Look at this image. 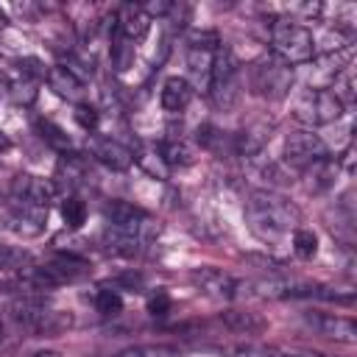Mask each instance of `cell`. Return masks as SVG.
Instances as JSON below:
<instances>
[{
  "label": "cell",
  "instance_id": "1",
  "mask_svg": "<svg viewBox=\"0 0 357 357\" xmlns=\"http://www.w3.org/2000/svg\"><path fill=\"white\" fill-rule=\"evenodd\" d=\"M245 220L259 240H276L296 229L298 206L276 192H254L245 204Z\"/></svg>",
  "mask_w": 357,
  "mask_h": 357
},
{
  "label": "cell",
  "instance_id": "2",
  "mask_svg": "<svg viewBox=\"0 0 357 357\" xmlns=\"http://www.w3.org/2000/svg\"><path fill=\"white\" fill-rule=\"evenodd\" d=\"M8 315L17 326L28 329V332H36V335H53V332H61L70 326V315L53 310L45 298L28 293V296H20L8 304Z\"/></svg>",
  "mask_w": 357,
  "mask_h": 357
},
{
  "label": "cell",
  "instance_id": "3",
  "mask_svg": "<svg viewBox=\"0 0 357 357\" xmlns=\"http://www.w3.org/2000/svg\"><path fill=\"white\" fill-rule=\"evenodd\" d=\"M271 47H273V56L279 61H284L287 67L307 64L315 56V39H312L310 28H304L301 22L287 20V17H282L271 25Z\"/></svg>",
  "mask_w": 357,
  "mask_h": 357
},
{
  "label": "cell",
  "instance_id": "4",
  "mask_svg": "<svg viewBox=\"0 0 357 357\" xmlns=\"http://www.w3.org/2000/svg\"><path fill=\"white\" fill-rule=\"evenodd\" d=\"M293 86V67L279 61L276 56L259 59L251 64V89L268 100H282Z\"/></svg>",
  "mask_w": 357,
  "mask_h": 357
},
{
  "label": "cell",
  "instance_id": "5",
  "mask_svg": "<svg viewBox=\"0 0 357 357\" xmlns=\"http://www.w3.org/2000/svg\"><path fill=\"white\" fill-rule=\"evenodd\" d=\"M206 92L215 100V106H220V109H231L234 106V100L240 95V81H237V61H234L231 50L218 47Z\"/></svg>",
  "mask_w": 357,
  "mask_h": 357
},
{
  "label": "cell",
  "instance_id": "6",
  "mask_svg": "<svg viewBox=\"0 0 357 357\" xmlns=\"http://www.w3.org/2000/svg\"><path fill=\"white\" fill-rule=\"evenodd\" d=\"M103 215L109 220V229H114V231H120L126 237H134L139 243H145L156 231L153 218L145 209H139V206H134L128 201H112V204H106Z\"/></svg>",
  "mask_w": 357,
  "mask_h": 357
},
{
  "label": "cell",
  "instance_id": "7",
  "mask_svg": "<svg viewBox=\"0 0 357 357\" xmlns=\"http://www.w3.org/2000/svg\"><path fill=\"white\" fill-rule=\"evenodd\" d=\"M343 114V103L329 89H310L296 103V117L307 126H326Z\"/></svg>",
  "mask_w": 357,
  "mask_h": 357
},
{
  "label": "cell",
  "instance_id": "8",
  "mask_svg": "<svg viewBox=\"0 0 357 357\" xmlns=\"http://www.w3.org/2000/svg\"><path fill=\"white\" fill-rule=\"evenodd\" d=\"M218 47H220V42H218V33L215 31H201V33H192L190 36V45H187V67H190V75L195 78V84L201 89L209 86V75H212V64H215Z\"/></svg>",
  "mask_w": 357,
  "mask_h": 357
},
{
  "label": "cell",
  "instance_id": "9",
  "mask_svg": "<svg viewBox=\"0 0 357 357\" xmlns=\"http://www.w3.org/2000/svg\"><path fill=\"white\" fill-rule=\"evenodd\" d=\"M284 159L296 167L318 165L326 159V142L312 131H296L284 139Z\"/></svg>",
  "mask_w": 357,
  "mask_h": 357
},
{
  "label": "cell",
  "instance_id": "10",
  "mask_svg": "<svg viewBox=\"0 0 357 357\" xmlns=\"http://www.w3.org/2000/svg\"><path fill=\"white\" fill-rule=\"evenodd\" d=\"M192 284H195L204 296L220 298V301H231V298H237L240 290H243V282L234 279L231 273L220 271V268H198V271L192 273Z\"/></svg>",
  "mask_w": 357,
  "mask_h": 357
},
{
  "label": "cell",
  "instance_id": "11",
  "mask_svg": "<svg viewBox=\"0 0 357 357\" xmlns=\"http://www.w3.org/2000/svg\"><path fill=\"white\" fill-rule=\"evenodd\" d=\"M11 195L20 204H31V206H50V201L56 198V184L50 178H39L31 173H20L11 181Z\"/></svg>",
  "mask_w": 357,
  "mask_h": 357
},
{
  "label": "cell",
  "instance_id": "12",
  "mask_svg": "<svg viewBox=\"0 0 357 357\" xmlns=\"http://www.w3.org/2000/svg\"><path fill=\"white\" fill-rule=\"evenodd\" d=\"M304 324L310 329H315L318 335L329 337V340H340V343H354L357 340V326L351 318L346 315H335V312H304Z\"/></svg>",
  "mask_w": 357,
  "mask_h": 357
},
{
  "label": "cell",
  "instance_id": "13",
  "mask_svg": "<svg viewBox=\"0 0 357 357\" xmlns=\"http://www.w3.org/2000/svg\"><path fill=\"white\" fill-rule=\"evenodd\" d=\"M112 22H114V33L117 36H123L126 42H139L145 33H148V28H151V20L145 17V11L137 6V3H126V6H120L114 14H112Z\"/></svg>",
  "mask_w": 357,
  "mask_h": 357
},
{
  "label": "cell",
  "instance_id": "14",
  "mask_svg": "<svg viewBox=\"0 0 357 357\" xmlns=\"http://www.w3.org/2000/svg\"><path fill=\"white\" fill-rule=\"evenodd\" d=\"M47 220V209L45 206H31V204H20L14 201V209L8 212V229L22 234V237H36L42 234Z\"/></svg>",
  "mask_w": 357,
  "mask_h": 357
},
{
  "label": "cell",
  "instance_id": "15",
  "mask_svg": "<svg viewBox=\"0 0 357 357\" xmlns=\"http://www.w3.org/2000/svg\"><path fill=\"white\" fill-rule=\"evenodd\" d=\"M89 151H92V156H95L98 162H103V165H109V167H114V170H126V167H131V162L137 159L126 145H120V142L112 139V137H95V139L89 142Z\"/></svg>",
  "mask_w": 357,
  "mask_h": 357
},
{
  "label": "cell",
  "instance_id": "16",
  "mask_svg": "<svg viewBox=\"0 0 357 357\" xmlns=\"http://www.w3.org/2000/svg\"><path fill=\"white\" fill-rule=\"evenodd\" d=\"M190 100H192V84H190L187 78H181V75H170V78L162 84L159 103H162L165 112L178 114V112H184V109L190 106Z\"/></svg>",
  "mask_w": 357,
  "mask_h": 357
},
{
  "label": "cell",
  "instance_id": "17",
  "mask_svg": "<svg viewBox=\"0 0 357 357\" xmlns=\"http://www.w3.org/2000/svg\"><path fill=\"white\" fill-rule=\"evenodd\" d=\"M47 84L50 89L59 95V98H67V100H75L81 103V95H84V78H78L73 70H67L64 64H56L47 70Z\"/></svg>",
  "mask_w": 357,
  "mask_h": 357
},
{
  "label": "cell",
  "instance_id": "18",
  "mask_svg": "<svg viewBox=\"0 0 357 357\" xmlns=\"http://www.w3.org/2000/svg\"><path fill=\"white\" fill-rule=\"evenodd\" d=\"M220 321L231 332H240V335H257V332H262L268 326L265 318H259L257 312H248V310H223Z\"/></svg>",
  "mask_w": 357,
  "mask_h": 357
},
{
  "label": "cell",
  "instance_id": "19",
  "mask_svg": "<svg viewBox=\"0 0 357 357\" xmlns=\"http://www.w3.org/2000/svg\"><path fill=\"white\" fill-rule=\"evenodd\" d=\"M114 357H178V349L170 343H142V346H128Z\"/></svg>",
  "mask_w": 357,
  "mask_h": 357
},
{
  "label": "cell",
  "instance_id": "20",
  "mask_svg": "<svg viewBox=\"0 0 357 357\" xmlns=\"http://www.w3.org/2000/svg\"><path fill=\"white\" fill-rule=\"evenodd\" d=\"M31 262V254L25 248H17V245H0V273L3 271H22L28 268Z\"/></svg>",
  "mask_w": 357,
  "mask_h": 357
},
{
  "label": "cell",
  "instance_id": "21",
  "mask_svg": "<svg viewBox=\"0 0 357 357\" xmlns=\"http://www.w3.org/2000/svg\"><path fill=\"white\" fill-rule=\"evenodd\" d=\"M36 131H39V137H42L47 145H53L56 151H70V137H67L56 123H50V120H36Z\"/></svg>",
  "mask_w": 357,
  "mask_h": 357
},
{
  "label": "cell",
  "instance_id": "22",
  "mask_svg": "<svg viewBox=\"0 0 357 357\" xmlns=\"http://www.w3.org/2000/svg\"><path fill=\"white\" fill-rule=\"evenodd\" d=\"M139 240H134V237H126V234H120V231H114V229H109L106 231V248L112 251V254H120V257H134L137 251H139Z\"/></svg>",
  "mask_w": 357,
  "mask_h": 357
},
{
  "label": "cell",
  "instance_id": "23",
  "mask_svg": "<svg viewBox=\"0 0 357 357\" xmlns=\"http://www.w3.org/2000/svg\"><path fill=\"white\" fill-rule=\"evenodd\" d=\"M293 251H296V257H301V259H312L315 251H318V237H315V231H312V229H296V231H293Z\"/></svg>",
  "mask_w": 357,
  "mask_h": 357
},
{
  "label": "cell",
  "instance_id": "24",
  "mask_svg": "<svg viewBox=\"0 0 357 357\" xmlns=\"http://www.w3.org/2000/svg\"><path fill=\"white\" fill-rule=\"evenodd\" d=\"M61 218H64V223H67L70 229H78V226L86 220V204H84L81 198H75V195L64 198V201H61Z\"/></svg>",
  "mask_w": 357,
  "mask_h": 357
},
{
  "label": "cell",
  "instance_id": "25",
  "mask_svg": "<svg viewBox=\"0 0 357 357\" xmlns=\"http://www.w3.org/2000/svg\"><path fill=\"white\" fill-rule=\"evenodd\" d=\"M265 139H268V134H265L262 128H248V131H243V134L237 137V151H240L243 156H251V153H257V151L265 145Z\"/></svg>",
  "mask_w": 357,
  "mask_h": 357
},
{
  "label": "cell",
  "instance_id": "26",
  "mask_svg": "<svg viewBox=\"0 0 357 357\" xmlns=\"http://www.w3.org/2000/svg\"><path fill=\"white\" fill-rule=\"evenodd\" d=\"M162 159L167 165H187L192 156H190V148L181 139H167V142H162Z\"/></svg>",
  "mask_w": 357,
  "mask_h": 357
},
{
  "label": "cell",
  "instance_id": "27",
  "mask_svg": "<svg viewBox=\"0 0 357 357\" xmlns=\"http://www.w3.org/2000/svg\"><path fill=\"white\" fill-rule=\"evenodd\" d=\"M95 307H98V312H103V315H117V312L123 310V298H120L117 290L103 287V290H98V296H95Z\"/></svg>",
  "mask_w": 357,
  "mask_h": 357
},
{
  "label": "cell",
  "instance_id": "28",
  "mask_svg": "<svg viewBox=\"0 0 357 357\" xmlns=\"http://www.w3.org/2000/svg\"><path fill=\"white\" fill-rule=\"evenodd\" d=\"M231 357H284L279 349L273 346H259V343H245V346H237L231 351Z\"/></svg>",
  "mask_w": 357,
  "mask_h": 357
},
{
  "label": "cell",
  "instance_id": "29",
  "mask_svg": "<svg viewBox=\"0 0 357 357\" xmlns=\"http://www.w3.org/2000/svg\"><path fill=\"white\" fill-rule=\"evenodd\" d=\"M98 109L95 106H89V103H75V123L81 126V128H86V131H92V128H98Z\"/></svg>",
  "mask_w": 357,
  "mask_h": 357
},
{
  "label": "cell",
  "instance_id": "30",
  "mask_svg": "<svg viewBox=\"0 0 357 357\" xmlns=\"http://www.w3.org/2000/svg\"><path fill=\"white\" fill-rule=\"evenodd\" d=\"M290 17L296 14V17H318L321 11H324V6L321 3H290L287 8H284Z\"/></svg>",
  "mask_w": 357,
  "mask_h": 357
},
{
  "label": "cell",
  "instance_id": "31",
  "mask_svg": "<svg viewBox=\"0 0 357 357\" xmlns=\"http://www.w3.org/2000/svg\"><path fill=\"white\" fill-rule=\"evenodd\" d=\"M148 310H151L153 315H165V312L170 310V298H167V293H156V296L148 301Z\"/></svg>",
  "mask_w": 357,
  "mask_h": 357
},
{
  "label": "cell",
  "instance_id": "32",
  "mask_svg": "<svg viewBox=\"0 0 357 357\" xmlns=\"http://www.w3.org/2000/svg\"><path fill=\"white\" fill-rule=\"evenodd\" d=\"M114 282H117V284H128V287H134V290L142 287V276H139V273H123V276H117Z\"/></svg>",
  "mask_w": 357,
  "mask_h": 357
},
{
  "label": "cell",
  "instance_id": "33",
  "mask_svg": "<svg viewBox=\"0 0 357 357\" xmlns=\"http://www.w3.org/2000/svg\"><path fill=\"white\" fill-rule=\"evenodd\" d=\"M28 357H61L59 351H53V349H42V351H31Z\"/></svg>",
  "mask_w": 357,
  "mask_h": 357
},
{
  "label": "cell",
  "instance_id": "34",
  "mask_svg": "<svg viewBox=\"0 0 357 357\" xmlns=\"http://www.w3.org/2000/svg\"><path fill=\"white\" fill-rule=\"evenodd\" d=\"M284 357H326V354H315V351H304V354H284Z\"/></svg>",
  "mask_w": 357,
  "mask_h": 357
},
{
  "label": "cell",
  "instance_id": "35",
  "mask_svg": "<svg viewBox=\"0 0 357 357\" xmlns=\"http://www.w3.org/2000/svg\"><path fill=\"white\" fill-rule=\"evenodd\" d=\"M3 148H8V139H6V134L0 131V151H3Z\"/></svg>",
  "mask_w": 357,
  "mask_h": 357
},
{
  "label": "cell",
  "instance_id": "36",
  "mask_svg": "<svg viewBox=\"0 0 357 357\" xmlns=\"http://www.w3.org/2000/svg\"><path fill=\"white\" fill-rule=\"evenodd\" d=\"M0 337H3V321H0Z\"/></svg>",
  "mask_w": 357,
  "mask_h": 357
}]
</instances>
